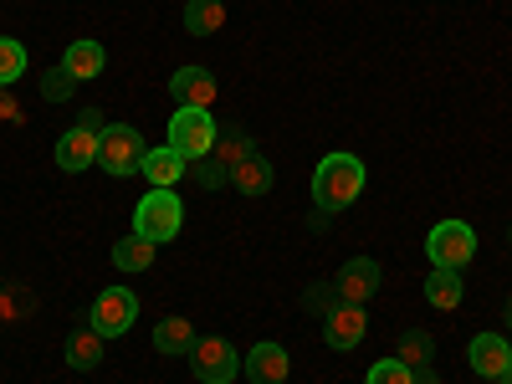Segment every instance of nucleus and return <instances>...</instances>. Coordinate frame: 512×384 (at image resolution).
I'll list each match as a JSON object with an SVG mask.
<instances>
[{
	"instance_id": "obj_30",
	"label": "nucleus",
	"mask_w": 512,
	"mask_h": 384,
	"mask_svg": "<svg viewBox=\"0 0 512 384\" xmlns=\"http://www.w3.org/2000/svg\"><path fill=\"white\" fill-rule=\"evenodd\" d=\"M77 123H82V128H93V134H103V128H108V118H103L98 108H82V113H77Z\"/></svg>"
},
{
	"instance_id": "obj_10",
	"label": "nucleus",
	"mask_w": 512,
	"mask_h": 384,
	"mask_svg": "<svg viewBox=\"0 0 512 384\" xmlns=\"http://www.w3.org/2000/svg\"><path fill=\"white\" fill-rule=\"evenodd\" d=\"M169 98L180 108H210L216 103V77H210V67H180L169 77Z\"/></svg>"
},
{
	"instance_id": "obj_16",
	"label": "nucleus",
	"mask_w": 512,
	"mask_h": 384,
	"mask_svg": "<svg viewBox=\"0 0 512 384\" xmlns=\"http://www.w3.org/2000/svg\"><path fill=\"white\" fill-rule=\"evenodd\" d=\"M466 359H472V369H477L482 379H502V369H507V344H502V333H477L472 349H466Z\"/></svg>"
},
{
	"instance_id": "obj_11",
	"label": "nucleus",
	"mask_w": 512,
	"mask_h": 384,
	"mask_svg": "<svg viewBox=\"0 0 512 384\" xmlns=\"http://www.w3.org/2000/svg\"><path fill=\"white\" fill-rule=\"evenodd\" d=\"M57 164L67 169V175H82V169H93V164H98V134H93V128L72 123L67 134L57 139Z\"/></svg>"
},
{
	"instance_id": "obj_1",
	"label": "nucleus",
	"mask_w": 512,
	"mask_h": 384,
	"mask_svg": "<svg viewBox=\"0 0 512 384\" xmlns=\"http://www.w3.org/2000/svg\"><path fill=\"white\" fill-rule=\"evenodd\" d=\"M364 159L359 154H323L318 169H313V200L323 216H338V210H349L359 195H364Z\"/></svg>"
},
{
	"instance_id": "obj_23",
	"label": "nucleus",
	"mask_w": 512,
	"mask_h": 384,
	"mask_svg": "<svg viewBox=\"0 0 512 384\" xmlns=\"http://www.w3.org/2000/svg\"><path fill=\"white\" fill-rule=\"evenodd\" d=\"M210 154H216L226 169H236L246 154H256V144H251L246 128H216V149H210Z\"/></svg>"
},
{
	"instance_id": "obj_27",
	"label": "nucleus",
	"mask_w": 512,
	"mask_h": 384,
	"mask_svg": "<svg viewBox=\"0 0 512 384\" xmlns=\"http://www.w3.org/2000/svg\"><path fill=\"white\" fill-rule=\"evenodd\" d=\"M72 88H77V82H72V72H67V67L41 72V98H47V103H67V98H72Z\"/></svg>"
},
{
	"instance_id": "obj_33",
	"label": "nucleus",
	"mask_w": 512,
	"mask_h": 384,
	"mask_svg": "<svg viewBox=\"0 0 512 384\" xmlns=\"http://www.w3.org/2000/svg\"><path fill=\"white\" fill-rule=\"evenodd\" d=\"M507 323H512V297H507Z\"/></svg>"
},
{
	"instance_id": "obj_29",
	"label": "nucleus",
	"mask_w": 512,
	"mask_h": 384,
	"mask_svg": "<svg viewBox=\"0 0 512 384\" xmlns=\"http://www.w3.org/2000/svg\"><path fill=\"white\" fill-rule=\"evenodd\" d=\"M26 113H21V103H16V93L11 88H0V123H21Z\"/></svg>"
},
{
	"instance_id": "obj_9",
	"label": "nucleus",
	"mask_w": 512,
	"mask_h": 384,
	"mask_svg": "<svg viewBox=\"0 0 512 384\" xmlns=\"http://www.w3.org/2000/svg\"><path fill=\"white\" fill-rule=\"evenodd\" d=\"M364 333H369V318H364V308H354V303H333V308L323 313V344L338 349V354L359 349Z\"/></svg>"
},
{
	"instance_id": "obj_24",
	"label": "nucleus",
	"mask_w": 512,
	"mask_h": 384,
	"mask_svg": "<svg viewBox=\"0 0 512 384\" xmlns=\"http://www.w3.org/2000/svg\"><path fill=\"white\" fill-rule=\"evenodd\" d=\"M21 72H26V47L11 36H0V88H16Z\"/></svg>"
},
{
	"instance_id": "obj_13",
	"label": "nucleus",
	"mask_w": 512,
	"mask_h": 384,
	"mask_svg": "<svg viewBox=\"0 0 512 384\" xmlns=\"http://www.w3.org/2000/svg\"><path fill=\"white\" fill-rule=\"evenodd\" d=\"M139 175H144L154 190H175V185L190 175V159H185V154H175L169 144H159V149H149V154H144Z\"/></svg>"
},
{
	"instance_id": "obj_7",
	"label": "nucleus",
	"mask_w": 512,
	"mask_h": 384,
	"mask_svg": "<svg viewBox=\"0 0 512 384\" xmlns=\"http://www.w3.org/2000/svg\"><path fill=\"white\" fill-rule=\"evenodd\" d=\"M134 318H139V297L128 292V287H103L98 303H93V313H88V323H93L103 338L128 333V328H134Z\"/></svg>"
},
{
	"instance_id": "obj_18",
	"label": "nucleus",
	"mask_w": 512,
	"mask_h": 384,
	"mask_svg": "<svg viewBox=\"0 0 512 384\" xmlns=\"http://www.w3.org/2000/svg\"><path fill=\"white\" fill-rule=\"evenodd\" d=\"M154 349H159L164 359L190 354V349H195V323H190V318H159V328H154Z\"/></svg>"
},
{
	"instance_id": "obj_5",
	"label": "nucleus",
	"mask_w": 512,
	"mask_h": 384,
	"mask_svg": "<svg viewBox=\"0 0 512 384\" xmlns=\"http://www.w3.org/2000/svg\"><path fill=\"white\" fill-rule=\"evenodd\" d=\"M169 149L185 154V159H205L210 149H216V118H210L205 108L169 113Z\"/></svg>"
},
{
	"instance_id": "obj_17",
	"label": "nucleus",
	"mask_w": 512,
	"mask_h": 384,
	"mask_svg": "<svg viewBox=\"0 0 512 384\" xmlns=\"http://www.w3.org/2000/svg\"><path fill=\"white\" fill-rule=\"evenodd\" d=\"M272 180H277V175H272L267 154H246V159L231 169V185H236L241 195H251V200H256V195H267V190H272Z\"/></svg>"
},
{
	"instance_id": "obj_19",
	"label": "nucleus",
	"mask_w": 512,
	"mask_h": 384,
	"mask_svg": "<svg viewBox=\"0 0 512 384\" xmlns=\"http://www.w3.org/2000/svg\"><path fill=\"white\" fill-rule=\"evenodd\" d=\"M154 251H159V246H154L149 236L134 231V236H123V241L113 246V267L128 272V277H134V272H149V267H154Z\"/></svg>"
},
{
	"instance_id": "obj_8",
	"label": "nucleus",
	"mask_w": 512,
	"mask_h": 384,
	"mask_svg": "<svg viewBox=\"0 0 512 384\" xmlns=\"http://www.w3.org/2000/svg\"><path fill=\"white\" fill-rule=\"evenodd\" d=\"M379 282H384V272H379L374 256H354V262L338 267V277H333V297H338V303H354V308H364L369 297L379 292Z\"/></svg>"
},
{
	"instance_id": "obj_15",
	"label": "nucleus",
	"mask_w": 512,
	"mask_h": 384,
	"mask_svg": "<svg viewBox=\"0 0 512 384\" xmlns=\"http://www.w3.org/2000/svg\"><path fill=\"white\" fill-rule=\"evenodd\" d=\"M62 67L72 72V82H93V77H103L108 52L98 47V41H72V47L62 52Z\"/></svg>"
},
{
	"instance_id": "obj_4",
	"label": "nucleus",
	"mask_w": 512,
	"mask_h": 384,
	"mask_svg": "<svg viewBox=\"0 0 512 384\" xmlns=\"http://www.w3.org/2000/svg\"><path fill=\"white\" fill-rule=\"evenodd\" d=\"M144 154H149V144H144V134L134 123H108L103 134H98V164L108 169V175H134V169L144 164Z\"/></svg>"
},
{
	"instance_id": "obj_28",
	"label": "nucleus",
	"mask_w": 512,
	"mask_h": 384,
	"mask_svg": "<svg viewBox=\"0 0 512 384\" xmlns=\"http://www.w3.org/2000/svg\"><path fill=\"white\" fill-rule=\"evenodd\" d=\"M364 384H415V369L410 364H400V359H379L374 369H369V379Z\"/></svg>"
},
{
	"instance_id": "obj_22",
	"label": "nucleus",
	"mask_w": 512,
	"mask_h": 384,
	"mask_svg": "<svg viewBox=\"0 0 512 384\" xmlns=\"http://www.w3.org/2000/svg\"><path fill=\"white\" fill-rule=\"evenodd\" d=\"M395 359H400V364H410V369H425V364L436 359V338L425 333V328H405V333H400Z\"/></svg>"
},
{
	"instance_id": "obj_3",
	"label": "nucleus",
	"mask_w": 512,
	"mask_h": 384,
	"mask_svg": "<svg viewBox=\"0 0 512 384\" xmlns=\"http://www.w3.org/2000/svg\"><path fill=\"white\" fill-rule=\"evenodd\" d=\"M425 256H431V267H441V272H466L477 256V231L466 221H441L425 236Z\"/></svg>"
},
{
	"instance_id": "obj_12",
	"label": "nucleus",
	"mask_w": 512,
	"mask_h": 384,
	"mask_svg": "<svg viewBox=\"0 0 512 384\" xmlns=\"http://www.w3.org/2000/svg\"><path fill=\"white\" fill-rule=\"evenodd\" d=\"M241 369H246L251 384H282V379L292 374V359H287L282 344H272V338H267V344H256V349L241 359Z\"/></svg>"
},
{
	"instance_id": "obj_31",
	"label": "nucleus",
	"mask_w": 512,
	"mask_h": 384,
	"mask_svg": "<svg viewBox=\"0 0 512 384\" xmlns=\"http://www.w3.org/2000/svg\"><path fill=\"white\" fill-rule=\"evenodd\" d=\"M415 384H441V379H436V369H431V364H425V369H415Z\"/></svg>"
},
{
	"instance_id": "obj_26",
	"label": "nucleus",
	"mask_w": 512,
	"mask_h": 384,
	"mask_svg": "<svg viewBox=\"0 0 512 384\" xmlns=\"http://www.w3.org/2000/svg\"><path fill=\"white\" fill-rule=\"evenodd\" d=\"M31 308H36V297L26 287H0V318H6V323H21Z\"/></svg>"
},
{
	"instance_id": "obj_20",
	"label": "nucleus",
	"mask_w": 512,
	"mask_h": 384,
	"mask_svg": "<svg viewBox=\"0 0 512 384\" xmlns=\"http://www.w3.org/2000/svg\"><path fill=\"white\" fill-rule=\"evenodd\" d=\"M461 297H466V282H461V272H431L425 277V303L431 308H441V313H451V308H461Z\"/></svg>"
},
{
	"instance_id": "obj_21",
	"label": "nucleus",
	"mask_w": 512,
	"mask_h": 384,
	"mask_svg": "<svg viewBox=\"0 0 512 384\" xmlns=\"http://www.w3.org/2000/svg\"><path fill=\"white\" fill-rule=\"evenodd\" d=\"M226 26V6L221 0H190L185 6V31L190 36H216Z\"/></svg>"
},
{
	"instance_id": "obj_32",
	"label": "nucleus",
	"mask_w": 512,
	"mask_h": 384,
	"mask_svg": "<svg viewBox=\"0 0 512 384\" xmlns=\"http://www.w3.org/2000/svg\"><path fill=\"white\" fill-rule=\"evenodd\" d=\"M492 384H512V344H507V369H502V379H492Z\"/></svg>"
},
{
	"instance_id": "obj_6",
	"label": "nucleus",
	"mask_w": 512,
	"mask_h": 384,
	"mask_svg": "<svg viewBox=\"0 0 512 384\" xmlns=\"http://www.w3.org/2000/svg\"><path fill=\"white\" fill-rule=\"evenodd\" d=\"M190 369H195L200 384H231V379L241 374V354H236L231 338H216V333H210V338H195Z\"/></svg>"
},
{
	"instance_id": "obj_14",
	"label": "nucleus",
	"mask_w": 512,
	"mask_h": 384,
	"mask_svg": "<svg viewBox=\"0 0 512 384\" xmlns=\"http://www.w3.org/2000/svg\"><path fill=\"white\" fill-rule=\"evenodd\" d=\"M103 344H108V338H103L93 323H82V328L67 333V349H62V354H67V364H72L77 374H88V369L103 364Z\"/></svg>"
},
{
	"instance_id": "obj_2",
	"label": "nucleus",
	"mask_w": 512,
	"mask_h": 384,
	"mask_svg": "<svg viewBox=\"0 0 512 384\" xmlns=\"http://www.w3.org/2000/svg\"><path fill=\"white\" fill-rule=\"evenodd\" d=\"M180 226H185V205H180V195H175V190H149V195L139 200V210H134V231H139V236H149L154 246L175 241V236H180Z\"/></svg>"
},
{
	"instance_id": "obj_25",
	"label": "nucleus",
	"mask_w": 512,
	"mask_h": 384,
	"mask_svg": "<svg viewBox=\"0 0 512 384\" xmlns=\"http://www.w3.org/2000/svg\"><path fill=\"white\" fill-rule=\"evenodd\" d=\"M190 175H195V185H200V190H221V185H231V169H226L216 154L190 159Z\"/></svg>"
}]
</instances>
